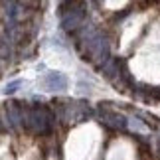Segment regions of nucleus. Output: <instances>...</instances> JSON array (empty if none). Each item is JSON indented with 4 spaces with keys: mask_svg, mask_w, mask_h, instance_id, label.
<instances>
[{
    "mask_svg": "<svg viewBox=\"0 0 160 160\" xmlns=\"http://www.w3.org/2000/svg\"><path fill=\"white\" fill-rule=\"evenodd\" d=\"M44 87L50 89V91H63L67 89V77L63 75V73H58V71H50L46 73L44 77Z\"/></svg>",
    "mask_w": 160,
    "mask_h": 160,
    "instance_id": "f257e3e1",
    "label": "nucleus"
},
{
    "mask_svg": "<svg viewBox=\"0 0 160 160\" xmlns=\"http://www.w3.org/2000/svg\"><path fill=\"white\" fill-rule=\"evenodd\" d=\"M83 20H85L83 10H71L67 14H63V18H61V28L63 30H75L79 26H83Z\"/></svg>",
    "mask_w": 160,
    "mask_h": 160,
    "instance_id": "f03ea898",
    "label": "nucleus"
},
{
    "mask_svg": "<svg viewBox=\"0 0 160 160\" xmlns=\"http://www.w3.org/2000/svg\"><path fill=\"white\" fill-rule=\"evenodd\" d=\"M101 115H103V121H105L107 125H111L113 128H121V131H125V128L128 127L127 117L115 113V111H101Z\"/></svg>",
    "mask_w": 160,
    "mask_h": 160,
    "instance_id": "7ed1b4c3",
    "label": "nucleus"
},
{
    "mask_svg": "<svg viewBox=\"0 0 160 160\" xmlns=\"http://www.w3.org/2000/svg\"><path fill=\"white\" fill-rule=\"evenodd\" d=\"M22 85H24L22 79H14V81H10V83L4 87V93H6V95H12V93H16V91L22 87Z\"/></svg>",
    "mask_w": 160,
    "mask_h": 160,
    "instance_id": "20e7f679",
    "label": "nucleus"
}]
</instances>
